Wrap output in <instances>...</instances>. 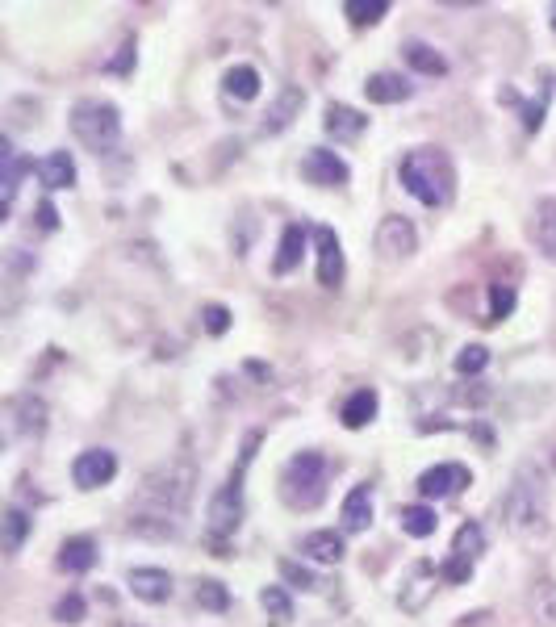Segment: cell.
Instances as JSON below:
<instances>
[{
    "label": "cell",
    "instance_id": "1f68e13d",
    "mask_svg": "<svg viewBox=\"0 0 556 627\" xmlns=\"http://www.w3.org/2000/svg\"><path fill=\"white\" fill-rule=\"evenodd\" d=\"M17 410L26 414V418H17V431H26V435H38V431L46 427V406H42L38 398H21V402H17Z\"/></svg>",
    "mask_w": 556,
    "mask_h": 627
},
{
    "label": "cell",
    "instance_id": "ac0fdd59",
    "mask_svg": "<svg viewBox=\"0 0 556 627\" xmlns=\"http://www.w3.org/2000/svg\"><path fill=\"white\" fill-rule=\"evenodd\" d=\"M301 251H306V226L289 222L285 235H281V251H276V260H272V272L276 276H289L301 264Z\"/></svg>",
    "mask_w": 556,
    "mask_h": 627
},
{
    "label": "cell",
    "instance_id": "7a4b0ae2",
    "mask_svg": "<svg viewBox=\"0 0 556 627\" xmlns=\"http://www.w3.org/2000/svg\"><path fill=\"white\" fill-rule=\"evenodd\" d=\"M402 189L414 197V201H423L431 209L439 205H448L452 193H456V168H452V159L444 147H414L402 155Z\"/></svg>",
    "mask_w": 556,
    "mask_h": 627
},
{
    "label": "cell",
    "instance_id": "7402d4cb",
    "mask_svg": "<svg viewBox=\"0 0 556 627\" xmlns=\"http://www.w3.org/2000/svg\"><path fill=\"white\" fill-rule=\"evenodd\" d=\"M301 105H306V92H301V88H285L281 97H276V105L268 109L264 130H268V134H281V130L297 118V113H301Z\"/></svg>",
    "mask_w": 556,
    "mask_h": 627
},
{
    "label": "cell",
    "instance_id": "d590c367",
    "mask_svg": "<svg viewBox=\"0 0 556 627\" xmlns=\"http://www.w3.org/2000/svg\"><path fill=\"white\" fill-rule=\"evenodd\" d=\"M201 318H205V331H210V335H226V327H230V310L226 306H205Z\"/></svg>",
    "mask_w": 556,
    "mask_h": 627
},
{
    "label": "cell",
    "instance_id": "8d00e7d4",
    "mask_svg": "<svg viewBox=\"0 0 556 627\" xmlns=\"http://www.w3.org/2000/svg\"><path fill=\"white\" fill-rule=\"evenodd\" d=\"M281 577H285V582H293V586H301V590H314V573L301 569L297 561H281Z\"/></svg>",
    "mask_w": 556,
    "mask_h": 627
},
{
    "label": "cell",
    "instance_id": "836d02e7",
    "mask_svg": "<svg viewBox=\"0 0 556 627\" xmlns=\"http://www.w3.org/2000/svg\"><path fill=\"white\" fill-rule=\"evenodd\" d=\"M511 310H515V289L511 285H494L490 289V318L498 322V318H506Z\"/></svg>",
    "mask_w": 556,
    "mask_h": 627
},
{
    "label": "cell",
    "instance_id": "ffe728a7",
    "mask_svg": "<svg viewBox=\"0 0 556 627\" xmlns=\"http://www.w3.org/2000/svg\"><path fill=\"white\" fill-rule=\"evenodd\" d=\"M339 418H343V427H347V431H360V427H368V423H373V418H377V389H356L352 398L343 402Z\"/></svg>",
    "mask_w": 556,
    "mask_h": 627
},
{
    "label": "cell",
    "instance_id": "9c48e42d",
    "mask_svg": "<svg viewBox=\"0 0 556 627\" xmlns=\"http://www.w3.org/2000/svg\"><path fill=\"white\" fill-rule=\"evenodd\" d=\"M301 176H306L310 184H318V189H339V184H347V164L335 155V151H327V147H310L306 151V159H301Z\"/></svg>",
    "mask_w": 556,
    "mask_h": 627
},
{
    "label": "cell",
    "instance_id": "e0dca14e",
    "mask_svg": "<svg viewBox=\"0 0 556 627\" xmlns=\"http://www.w3.org/2000/svg\"><path fill=\"white\" fill-rule=\"evenodd\" d=\"M30 164L13 151V143L5 138L0 143V184H5V193H0V214H9L13 209V197H17V184H21V172H26Z\"/></svg>",
    "mask_w": 556,
    "mask_h": 627
},
{
    "label": "cell",
    "instance_id": "9a60e30c",
    "mask_svg": "<svg viewBox=\"0 0 556 627\" xmlns=\"http://www.w3.org/2000/svg\"><path fill=\"white\" fill-rule=\"evenodd\" d=\"M322 126H327V134L335 138V143H352V138L364 134L368 118H364L360 109H352V105H327V118H322Z\"/></svg>",
    "mask_w": 556,
    "mask_h": 627
},
{
    "label": "cell",
    "instance_id": "6da1fadb",
    "mask_svg": "<svg viewBox=\"0 0 556 627\" xmlns=\"http://www.w3.org/2000/svg\"><path fill=\"white\" fill-rule=\"evenodd\" d=\"M193 485H197V473L193 464H164V469H155L143 485H138V498L130 506V515H147V519H164V523H176L184 519V510L193 502Z\"/></svg>",
    "mask_w": 556,
    "mask_h": 627
},
{
    "label": "cell",
    "instance_id": "83f0119b",
    "mask_svg": "<svg viewBox=\"0 0 556 627\" xmlns=\"http://www.w3.org/2000/svg\"><path fill=\"white\" fill-rule=\"evenodd\" d=\"M260 607L268 611V619H272L276 627H285V623L293 619V602H289V594H285L281 586H264V590H260Z\"/></svg>",
    "mask_w": 556,
    "mask_h": 627
},
{
    "label": "cell",
    "instance_id": "4dcf8cb0",
    "mask_svg": "<svg viewBox=\"0 0 556 627\" xmlns=\"http://www.w3.org/2000/svg\"><path fill=\"white\" fill-rule=\"evenodd\" d=\"M485 364H490V352H485L481 343H469V347H460V356H456V373L460 377H477Z\"/></svg>",
    "mask_w": 556,
    "mask_h": 627
},
{
    "label": "cell",
    "instance_id": "5b68a950",
    "mask_svg": "<svg viewBox=\"0 0 556 627\" xmlns=\"http://www.w3.org/2000/svg\"><path fill=\"white\" fill-rule=\"evenodd\" d=\"M72 134L88 151L97 155H109L113 147L122 143V113L113 101H101V97H84L72 105Z\"/></svg>",
    "mask_w": 556,
    "mask_h": 627
},
{
    "label": "cell",
    "instance_id": "ba28073f",
    "mask_svg": "<svg viewBox=\"0 0 556 627\" xmlns=\"http://www.w3.org/2000/svg\"><path fill=\"white\" fill-rule=\"evenodd\" d=\"M113 477H118V456L105 452V448H88L72 464V481L80 490H101V485H109Z\"/></svg>",
    "mask_w": 556,
    "mask_h": 627
},
{
    "label": "cell",
    "instance_id": "277c9868",
    "mask_svg": "<svg viewBox=\"0 0 556 627\" xmlns=\"http://www.w3.org/2000/svg\"><path fill=\"white\" fill-rule=\"evenodd\" d=\"M256 444H260V435H251L247 444H243V456H239V469L226 477V485L210 498V510H205V531L222 544V540H230L239 531V523H243V473H247V464H251V456H256Z\"/></svg>",
    "mask_w": 556,
    "mask_h": 627
},
{
    "label": "cell",
    "instance_id": "ab89813d",
    "mask_svg": "<svg viewBox=\"0 0 556 627\" xmlns=\"http://www.w3.org/2000/svg\"><path fill=\"white\" fill-rule=\"evenodd\" d=\"M113 627H138V623H126V619H118V623H113Z\"/></svg>",
    "mask_w": 556,
    "mask_h": 627
},
{
    "label": "cell",
    "instance_id": "8fae6325",
    "mask_svg": "<svg viewBox=\"0 0 556 627\" xmlns=\"http://www.w3.org/2000/svg\"><path fill=\"white\" fill-rule=\"evenodd\" d=\"M314 243H318V281L327 289H339L343 285V247H339V235L331 226H318L314 230Z\"/></svg>",
    "mask_w": 556,
    "mask_h": 627
},
{
    "label": "cell",
    "instance_id": "4fadbf2b",
    "mask_svg": "<svg viewBox=\"0 0 556 627\" xmlns=\"http://www.w3.org/2000/svg\"><path fill=\"white\" fill-rule=\"evenodd\" d=\"M126 586L134 598L151 602V607H159V602L172 598V573L168 569H130L126 573Z\"/></svg>",
    "mask_w": 556,
    "mask_h": 627
},
{
    "label": "cell",
    "instance_id": "f35d334b",
    "mask_svg": "<svg viewBox=\"0 0 556 627\" xmlns=\"http://www.w3.org/2000/svg\"><path fill=\"white\" fill-rule=\"evenodd\" d=\"M38 226H42V230H55V226H59V214H55V205H51V201H42V205H38Z\"/></svg>",
    "mask_w": 556,
    "mask_h": 627
},
{
    "label": "cell",
    "instance_id": "e575fe53",
    "mask_svg": "<svg viewBox=\"0 0 556 627\" xmlns=\"http://www.w3.org/2000/svg\"><path fill=\"white\" fill-rule=\"evenodd\" d=\"M55 619H59V623H80V619H84V598H80V594L59 598V602H55Z\"/></svg>",
    "mask_w": 556,
    "mask_h": 627
},
{
    "label": "cell",
    "instance_id": "60d3db41",
    "mask_svg": "<svg viewBox=\"0 0 556 627\" xmlns=\"http://www.w3.org/2000/svg\"><path fill=\"white\" fill-rule=\"evenodd\" d=\"M552 26H556V21H552Z\"/></svg>",
    "mask_w": 556,
    "mask_h": 627
},
{
    "label": "cell",
    "instance_id": "cb8c5ba5",
    "mask_svg": "<svg viewBox=\"0 0 556 627\" xmlns=\"http://www.w3.org/2000/svg\"><path fill=\"white\" fill-rule=\"evenodd\" d=\"M92 561H97V548H92V540L76 536V540H63L59 544V569L63 573H88Z\"/></svg>",
    "mask_w": 556,
    "mask_h": 627
},
{
    "label": "cell",
    "instance_id": "52a82bcc",
    "mask_svg": "<svg viewBox=\"0 0 556 627\" xmlns=\"http://www.w3.org/2000/svg\"><path fill=\"white\" fill-rule=\"evenodd\" d=\"M481 548H485V531L477 523H465V527L456 531V540H452V556L439 565V577L452 582V586L469 582V577H473V561L481 556Z\"/></svg>",
    "mask_w": 556,
    "mask_h": 627
},
{
    "label": "cell",
    "instance_id": "3957f363",
    "mask_svg": "<svg viewBox=\"0 0 556 627\" xmlns=\"http://www.w3.org/2000/svg\"><path fill=\"white\" fill-rule=\"evenodd\" d=\"M502 519L519 540H531L548 523V485L536 469H519L502 498Z\"/></svg>",
    "mask_w": 556,
    "mask_h": 627
},
{
    "label": "cell",
    "instance_id": "f1b7e54d",
    "mask_svg": "<svg viewBox=\"0 0 556 627\" xmlns=\"http://www.w3.org/2000/svg\"><path fill=\"white\" fill-rule=\"evenodd\" d=\"M34 519L26 515V510H5V552H21V544H26Z\"/></svg>",
    "mask_w": 556,
    "mask_h": 627
},
{
    "label": "cell",
    "instance_id": "603a6c76",
    "mask_svg": "<svg viewBox=\"0 0 556 627\" xmlns=\"http://www.w3.org/2000/svg\"><path fill=\"white\" fill-rule=\"evenodd\" d=\"M301 552H306L310 561L339 565V561H343V540L335 536V531H310V536L301 540Z\"/></svg>",
    "mask_w": 556,
    "mask_h": 627
},
{
    "label": "cell",
    "instance_id": "44dd1931",
    "mask_svg": "<svg viewBox=\"0 0 556 627\" xmlns=\"http://www.w3.org/2000/svg\"><path fill=\"white\" fill-rule=\"evenodd\" d=\"M364 92H368V101L373 105H398V101L410 97V84L402 76H393V72H377V76L364 80Z\"/></svg>",
    "mask_w": 556,
    "mask_h": 627
},
{
    "label": "cell",
    "instance_id": "8992f818",
    "mask_svg": "<svg viewBox=\"0 0 556 627\" xmlns=\"http://www.w3.org/2000/svg\"><path fill=\"white\" fill-rule=\"evenodd\" d=\"M281 498L293 510H314L322 498H327V456L297 452L281 473Z\"/></svg>",
    "mask_w": 556,
    "mask_h": 627
},
{
    "label": "cell",
    "instance_id": "d4e9b609",
    "mask_svg": "<svg viewBox=\"0 0 556 627\" xmlns=\"http://www.w3.org/2000/svg\"><path fill=\"white\" fill-rule=\"evenodd\" d=\"M222 84H226V92H230L235 101H256V97H260V72H256V67H247V63L230 67Z\"/></svg>",
    "mask_w": 556,
    "mask_h": 627
},
{
    "label": "cell",
    "instance_id": "7c38bea8",
    "mask_svg": "<svg viewBox=\"0 0 556 627\" xmlns=\"http://www.w3.org/2000/svg\"><path fill=\"white\" fill-rule=\"evenodd\" d=\"M469 485V469L465 464H435L419 477V494L423 498H452Z\"/></svg>",
    "mask_w": 556,
    "mask_h": 627
},
{
    "label": "cell",
    "instance_id": "2e32d148",
    "mask_svg": "<svg viewBox=\"0 0 556 627\" xmlns=\"http://www.w3.org/2000/svg\"><path fill=\"white\" fill-rule=\"evenodd\" d=\"M531 239L548 260H556V197H544L531 209Z\"/></svg>",
    "mask_w": 556,
    "mask_h": 627
},
{
    "label": "cell",
    "instance_id": "d6986e66",
    "mask_svg": "<svg viewBox=\"0 0 556 627\" xmlns=\"http://www.w3.org/2000/svg\"><path fill=\"white\" fill-rule=\"evenodd\" d=\"M38 180L46 184V189H72L76 184V159L67 151H51L38 164Z\"/></svg>",
    "mask_w": 556,
    "mask_h": 627
},
{
    "label": "cell",
    "instance_id": "f546056e",
    "mask_svg": "<svg viewBox=\"0 0 556 627\" xmlns=\"http://www.w3.org/2000/svg\"><path fill=\"white\" fill-rule=\"evenodd\" d=\"M343 13H347L352 26H377V21L389 13V5H385V0H368V5H364V0H347Z\"/></svg>",
    "mask_w": 556,
    "mask_h": 627
},
{
    "label": "cell",
    "instance_id": "74e56055",
    "mask_svg": "<svg viewBox=\"0 0 556 627\" xmlns=\"http://www.w3.org/2000/svg\"><path fill=\"white\" fill-rule=\"evenodd\" d=\"M130 59H134V42L126 38V42H122V55L109 63V72H130Z\"/></svg>",
    "mask_w": 556,
    "mask_h": 627
},
{
    "label": "cell",
    "instance_id": "4316f807",
    "mask_svg": "<svg viewBox=\"0 0 556 627\" xmlns=\"http://www.w3.org/2000/svg\"><path fill=\"white\" fill-rule=\"evenodd\" d=\"M402 531L406 536H414V540H427V536H435V510L431 506H402Z\"/></svg>",
    "mask_w": 556,
    "mask_h": 627
},
{
    "label": "cell",
    "instance_id": "30bf717a",
    "mask_svg": "<svg viewBox=\"0 0 556 627\" xmlns=\"http://www.w3.org/2000/svg\"><path fill=\"white\" fill-rule=\"evenodd\" d=\"M419 247V235H414V226L398 214H389L381 218L377 226V251H381V260H406V255Z\"/></svg>",
    "mask_w": 556,
    "mask_h": 627
},
{
    "label": "cell",
    "instance_id": "d6a6232c",
    "mask_svg": "<svg viewBox=\"0 0 556 627\" xmlns=\"http://www.w3.org/2000/svg\"><path fill=\"white\" fill-rule=\"evenodd\" d=\"M197 602L201 607H210V611H226V586L222 582H197Z\"/></svg>",
    "mask_w": 556,
    "mask_h": 627
},
{
    "label": "cell",
    "instance_id": "484cf974",
    "mask_svg": "<svg viewBox=\"0 0 556 627\" xmlns=\"http://www.w3.org/2000/svg\"><path fill=\"white\" fill-rule=\"evenodd\" d=\"M406 63L414 67V72H423V76H444L448 72L444 55H439L435 46H427V42H406Z\"/></svg>",
    "mask_w": 556,
    "mask_h": 627
},
{
    "label": "cell",
    "instance_id": "5bb4252c",
    "mask_svg": "<svg viewBox=\"0 0 556 627\" xmlns=\"http://www.w3.org/2000/svg\"><path fill=\"white\" fill-rule=\"evenodd\" d=\"M339 519H343V531H364L368 523H373V485L360 481L352 494L343 498V510H339Z\"/></svg>",
    "mask_w": 556,
    "mask_h": 627
}]
</instances>
